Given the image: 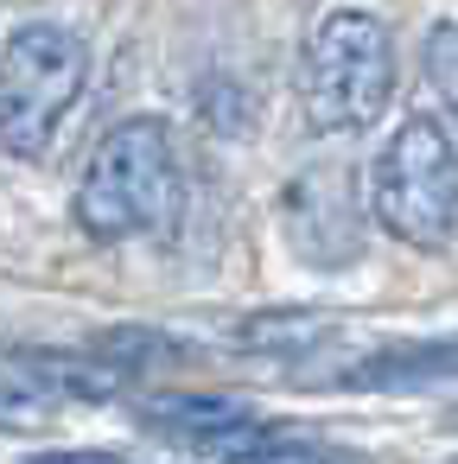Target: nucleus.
I'll list each match as a JSON object with an SVG mask.
<instances>
[{
    "label": "nucleus",
    "instance_id": "nucleus-2",
    "mask_svg": "<svg viewBox=\"0 0 458 464\" xmlns=\"http://www.w3.org/2000/svg\"><path fill=\"white\" fill-rule=\"evenodd\" d=\"M369 210L395 242L420 255L458 236V140L439 115H407L388 134L369 172Z\"/></svg>",
    "mask_w": 458,
    "mask_h": 464
},
{
    "label": "nucleus",
    "instance_id": "nucleus-8",
    "mask_svg": "<svg viewBox=\"0 0 458 464\" xmlns=\"http://www.w3.org/2000/svg\"><path fill=\"white\" fill-rule=\"evenodd\" d=\"M325 337H337V318L331 312H306V305H293V312H255V318L236 324V343L255 350V356H312Z\"/></svg>",
    "mask_w": 458,
    "mask_h": 464
},
{
    "label": "nucleus",
    "instance_id": "nucleus-5",
    "mask_svg": "<svg viewBox=\"0 0 458 464\" xmlns=\"http://www.w3.org/2000/svg\"><path fill=\"white\" fill-rule=\"evenodd\" d=\"M141 426L172 439V445H210L223 451L236 432L255 426V407L236 394H147L141 401Z\"/></svg>",
    "mask_w": 458,
    "mask_h": 464
},
{
    "label": "nucleus",
    "instance_id": "nucleus-4",
    "mask_svg": "<svg viewBox=\"0 0 458 464\" xmlns=\"http://www.w3.org/2000/svg\"><path fill=\"white\" fill-rule=\"evenodd\" d=\"M90 77V45L71 26L33 20L0 45V147L14 160H39L64 115L77 109Z\"/></svg>",
    "mask_w": 458,
    "mask_h": 464
},
{
    "label": "nucleus",
    "instance_id": "nucleus-6",
    "mask_svg": "<svg viewBox=\"0 0 458 464\" xmlns=\"http://www.w3.org/2000/svg\"><path fill=\"white\" fill-rule=\"evenodd\" d=\"M433 382H458V337H426V343H382L363 362H350L337 375V388H375V394H401V388H433Z\"/></svg>",
    "mask_w": 458,
    "mask_h": 464
},
{
    "label": "nucleus",
    "instance_id": "nucleus-3",
    "mask_svg": "<svg viewBox=\"0 0 458 464\" xmlns=\"http://www.w3.org/2000/svg\"><path fill=\"white\" fill-rule=\"evenodd\" d=\"M299 90H306V121L318 134H363L395 96V33L363 7L325 14L306 45Z\"/></svg>",
    "mask_w": 458,
    "mask_h": 464
},
{
    "label": "nucleus",
    "instance_id": "nucleus-7",
    "mask_svg": "<svg viewBox=\"0 0 458 464\" xmlns=\"http://www.w3.org/2000/svg\"><path fill=\"white\" fill-rule=\"evenodd\" d=\"M20 369L52 394V401H115L134 375L115 369L102 350H64V356H39V350H20Z\"/></svg>",
    "mask_w": 458,
    "mask_h": 464
},
{
    "label": "nucleus",
    "instance_id": "nucleus-12",
    "mask_svg": "<svg viewBox=\"0 0 458 464\" xmlns=\"http://www.w3.org/2000/svg\"><path fill=\"white\" fill-rule=\"evenodd\" d=\"M26 464H128L122 451H96V445H71V451H39Z\"/></svg>",
    "mask_w": 458,
    "mask_h": 464
},
{
    "label": "nucleus",
    "instance_id": "nucleus-10",
    "mask_svg": "<svg viewBox=\"0 0 458 464\" xmlns=\"http://www.w3.org/2000/svg\"><path fill=\"white\" fill-rule=\"evenodd\" d=\"M426 83H433V96L445 102V128H452V140H458V26L445 20V26H433L426 33Z\"/></svg>",
    "mask_w": 458,
    "mask_h": 464
},
{
    "label": "nucleus",
    "instance_id": "nucleus-13",
    "mask_svg": "<svg viewBox=\"0 0 458 464\" xmlns=\"http://www.w3.org/2000/svg\"><path fill=\"white\" fill-rule=\"evenodd\" d=\"M445 426H452V432H458V407H452V413H445Z\"/></svg>",
    "mask_w": 458,
    "mask_h": 464
},
{
    "label": "nucleus",
    "instance_id": "nucleus-1",
    "mask_svg": "<svg viewBox=\"0 0 458 464\" xmlns=\"http://www.w3.org/2000/svg\"><path fill=\"white\" fill-rule=\"evenodd\" d=\"M179 204V160H172V128L160 115H128L102 134L77 179V229L90 242H134L166 229Z\"/></svg>",
    "mask_w": 458,
    "mask_h": 464
},
{
    "label": "nucleus",
    "instance_id": "nucleus-11",
    "mask_svg": "<svg viewBox=\"0 0 458 464\" xmlns=\"http://www.w3.org/2000/svg\"><path fill=\"white\" fill-rule=\"evenodd\" d=\"M0 426L39 432V426H52V401H45V394H14V388H0Z\"/></svg>",
    "mask_w": 458,
    "mask_h": 464
},
{
    "label": "nucleus",
    "instance_id": "nucleus-9",
    "mask_svg": "<svg viewBox=\"0 0 458 464\" xmlns=\"http://www.w3.org/2000/svg\"><path fill=\"white\" fill-rule=\"evenodd\" d=\"M217 458H223V464H331V445L312 439V432H293V426L255 420V426L236 432Z\"/></svg>",
    "mask_w": 458,
    "mask_h": 464
}]
</instances>
